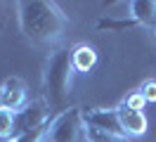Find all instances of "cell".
I'll return each mask as SVG.
<instances>
[{
  "instance_id": "2e32d148",
  "label": "cell",
  "mask_w": 156,
  "mask_h": 142,
  "mask_svg": "<svg viewBox=\"0 0 156 142\" xmlns=\"http://www.w3.org/2000/svg\"><path fill=\"white\" fill-rule=\"evenodd\" d=\"M0 107H2V102H0Z\"/></svg>"
},
{
  "instance_id": "8fae6325",
  "label": "cell",
  "mask_w": 156,
  "mask_h": 142,
  "mask_svg": "<svg viewBox=\"0 0 156 142\" xmlns=\"http://www.w3.org/2000/svg\"><path fill=\"white\" fill-rule=\"evenodd\" d=\"M52 121H55V116H52L48 123H43L40 128H36V130H31V133H26V135H19L17 140H10V142H45V140H48L50 128H52Z\"/></svg>"
},
{
  "instance_id": "9c48e42d",
  "label": "cell",
  "mask_w": 156,
  "mask_h": 142,
  "mask_svg": "<svg viewBox=\"0 0 156 142\" xmlns=\"http://www.w3.org/2000/svg\"><path fill=\"white\" fill-rule=\"evenodd\" d=\"M95 26L97 31H126V28H135L137 21L133 17H99Z\"/></svg>"
},
{
  "instance_id": "5b68a950",
  "label": "cell",
  "mask_w": 156,
  "mask_h": 142,
  "mask_svg": "<svg viewBox=\"0 0 156 142\" xmlns=\"http://www.w3.org/2000/svg\"><path fill=\"white\" fill-rule=\"evenodd\" d=\"M118 121H121V128L126 133V137H142L149 130V121H147V114L140 111V109H133L130 104L121 102L116 107Z\"/></svg>"
},
{
  "instance_id": "7a4b0ae2",
  "label": "cell",
  "mask_w": 156,
  "mask_h": 142,
  "mask_svg": "<svg viewBox=\"0 0 156 142\" xmlns=\"http://www.w3.org/2000/svg\"><path fill=\"white\" fill-rule=\"evenodd\" d=\"M73 62H71V47L59 45L50 50L43 64V100L55 114L69 109L71 100V83H73Z\"/></svg>"
},
{
  "instance_id": "ba28073f",
  "label": "cell",
  "mask_w": 156,
  "mask_h": 142,
  "mask_svg": "<svg viewBox=\"0 0 156 142\" xmlns=\"http://www.w3.org/2000/svg\"><path fill=\"white\" fill-rule=\"evenodd\" d=\"M128 9H130L128 17L135 19L137 26L151 28L156 24V2L154 0H133V2L128 5Z\"/></svg>"
},
{
  "instance_id": "5bb4252c",
  "label": "cell",
  "mask_w": 156,
  "mask_h": 142,
  "mask_svg": "<svg viewBox=\"0 0 156 142\" xmlns=\"http://www.w3.org/2000/svg\"><path fill=\"white\" fill-rule=\"evenodd\" d=\"M123 102H126V104H130L133 109H140V111L144 109V104H147V102H144V97L140 95V90H137V93H133V95H128Z\"/></svg>"
},
{
  "instance_id": "4fadbf2b",
  "label": "cell",
  "mask_w": 156,
  "mask_h": 142,
  "mask_svg": "<svg viewBox=\"0 0 156 142\" xmlns=\"http://www.w3.org/2000/svg\"><path fill=\"white\" fill-rule=\"evenodd\" d=\"M140 95L144 97V102H156V81L154 78H149V81H144V83L140 85Z\"/></svg>"
},
{
  "instance_id": "7c38bea8",
  "label": "cell",
  "mask_w": 156,
  "mask_h": 142,
  "mask_svg": "<svg viewBox=\"0 0 156 142\" xmlns=\"http://www.w3.org/2000/svg\"><path fill=\"white\" fill-rule=\"evenodd\" d=\"M88 142H130V137H126V135H114V133H104V130H95V128H88Z\"/></svg>"
},
{
  "instance_id": "30bf717a",
  "label": "cell",
  "mask_w": 156,
  "mask_h": 142,
  "mask_svg": "<svg viewBox=\"0 0 156 142\" xmlns=\"http://www.w3.org/2000/svg\"><path fill=\"white\" fill-rule=\"evenodd\" d=\"M14 116H17V111L0 107V140L10 142L14 137Z\"/></svg>"
},
{
  "instance_id": "9a60e30c",
  "label": "cell",
  "mask_w": 156,
  "mask_h": 142,
  "mask_svg": "<svg viewBox=\"0 0 156 142\" xmlns=\"http://www.w3.org/2000/svg\"><path fill=\"white\" fill-rule=\"evenodd\" d=\"M149 31H151V36L156 38V24H154V26H151V28H149Z\"/></svg>"
},
{
  "instance_id": "3957f363",
  "label": "cell",
  "mask_w": 156,
  "mask_h": 142,
  "mask_svg": "<svg viewBox=\"0 0 156 142\" xmlns=\"http://www.w3.org/2000/svg\"><path fill=\"white\" fill-rule=\"evenodd\" d=\"M45 142H88V128L83 121V111L76 107H69L66 111L57 114Z\"/></svg>"
},
{
  "instance_id": "6da1fadb",
  "label": "cell",
  "mask_w": 156,
  "mask_h": 142,
  "mask_svg": "<svg viewBox=\"0 0 156 142\" xmlns=\"http://www.w3.org/2000/svg\"><path fill=\"white\" fill-rule=\"evenodd\" d=\"M17 14H19V28L24 38L31 45H38V47L55 50L69 26V17L62 12V7L57 2H48V0L19 2Z\"/></svg>"
},
{
  "instance_id": "8992f818",
  "label": "cell",
  "mask_w": 156,
  "mask_h": 142,
  "mask_svg": "<svg viewBox=\"0 0 156 142\" xmlns=\"http://www.w3.org/2000/svg\"><path fill=\"white\" fill-rule=\"evenodd\" d=\"M83 121H85V128L114 133V135H126L121 128V121H118L116 107L114 109H88V111H83Z\"/></svg>"
},
{
  "instance_id": "277c9868",
  "label": "cell",
  "mask_w": 156,
  "mask_h": 142,
  "mask_svg": "<svg viewBox=\"0 0 156 142\" xmlns=\"http://www.w3.org/2000/svg\"><path fill=\"white\" fill-rule=\"evenodd\" d=\"M0 102H2V109H10V111H19L29 104V90H26V83L17 78V76H10L5 78V83L0 85Z\"/></svg>"
},
{
  "instance_id": "52a82bcc",
  "label": "cell",
  "mask_w": 156,
  "mask_h": 142,
  "mask_svg": "<svg viewBox=\"0 0 156 142\" xmlns=\"http://www.w3.org/2000/svg\"><path fill=\"white\" fill-rule=\"evenodd\" d=\"M71 62H73V69L80 71V74H88L97 66V52L95 47L88 45V43H78V45L71 47Z\"/></svg>"
}]
</instances>
